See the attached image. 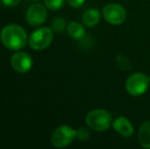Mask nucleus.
Wrapping results in <instances>:
<instances>
[{
    "instance_id": "obj_19",
    "label": "nucleus",
    "mask_w": 150,
    "mask_h": 149,
    "mask_svg": "<svg viewBox=\"0 0 150 149\" xmlns=\"http://www.w3.org/2000/svg\"><path fill=\"white\" fill-rule=\"evenodd\" d=\"M30 1H38V0H30Z\"/></svg>"
},
{
    "instance_id": "obj_12",
    "label": "nucleus",
    "mask_w": 150,
    "mask_h": 149,
    "mask_svg": "<svg viewBox=\"0 0 150 149\" xmlns=\"http://www.w3.org/2000/svg\"><path fill=\"white\" fill-rule=\"evenodd\" d=\"M67 34L69 35L73 39L81 40L85 37L86 31L83 25H81L78 22H71L67 26Z\"/></svg>"
},
{
    "instance_id": "obj_5",
    "label": "nucleus",
    "mask_w": 150,
    "mask_h": 149,
    "mask_svg": "<svg viewBox=\"0 0 150 149\" xmlns=\"http://www.w3.org/2000/svg\"><path fill=\"white\" fill-rule=\"evenodd\" d=\"M53 32L50 28H40L32 33L29 39V45L34 50H44L51 44Z\"/></svg>"
},
{
    "instance_id": "obj_11",
    "label": "nucleus",
    "mask_w": 150,
    "mask_h": 149,
    "mask_svg": "<svg viewBox=\"0 0 150 149\" xmlns=\"http://www.w3.org/2000/svg\"><path fill=\"white\" fill-rule=\"evenodd\" d=\"M138 141L142 147L150 149V121L143 123L139 128Z\"/></svg>"
},
{
    "instance_id": "obj_16",
    "label": "nucleus",
    "mask_w": 150,
    "mask_h": 149,
    "mask_svg": "<svg viewBox=\"0 0 150 149\" xmlns=\"http://www.w3.org/2000/svg\"><path fill=\"white\" fill-rule=\"evenodd\" d=\"M90 137V131L87 128H80L77 130V138L80 141H86L87 139H89Z\"/></svg>"
},
{
    "instance_id": "obj_7",
    "label": "nucleus",
    "mask_w": 150,
    "mask_h": 149,
    "mask_svg": "<svg viewBox=\"0 0 150 149\" xmlns=\"http://www.w3.org/2000/svg\"><path fill=\"white\" fill-rule=\"evenodd\" d=\"M47 9L46 6L42 5L41 3H34L28 8L26 13V20L29 25L33 27H38L45 23L47 18Z\"/></svg>"
},
{
    "instance_id": "obj_13",
    "label": "nucleus",
    "mask_w": 150,
    "mask_h": 149,
    "mask_svg": "<svg viewBox=\"0 0 150 149\" xmlns=\"http://www.w3.org/2000/svg\"><path fill=\"white\" fill-rule=\"evenodd\" d=\"M117 64L119 68L122 71H130L132 68V64H131L130 60L124 55H117Z\"/></svg>"
},
{
    "instance_id": "obj_15",
    "label": "nucleus",
    "mask_w": 150,
    "mask_h": 149,
    "mask_svg": "<svg viewBox=\"0 0 150 149\" xmlns=\"http://www.w3.org/2000/svg\"><path fill=\"white\" fill-rule=\"evenodd\" d=\"M65 0H44L45 6L50 10H57L62 7Z\"/></svg>"
},
{
    "instance_id": "obj_9",
    "label": "nucleus",
    "mask_w": 150,
    "mask_h": 149,
    "mask_svg": "<svg viewBox=\"0 0 150 149\" xmlns=\"http://www.w3.org/2000/svg\"><path fill=\"white\" fill-rule=\"evenodd\" d=\"M111 126L122 137H131L134 134V127L126 117H119L112 121Z\"/></svg>"
},
{
    "instance_id": "obj_18",
    "label": "nucleus",
    "mask_w": 150,
    "mask_h": 149,
    "mask_svg": "<svg viewBox=\"0 0 150 149\" xmlns=\"http://www.w3.org/2000/svg\"><path fill=\"white\" fill-rule=\"evenodd\" d=\"M20 2L21 0H1V3L7 7H13V6L18 5Z\"/></svg>"
},
{
    "instance_id": "obj_2",
    "label": "nucleus",
    "mask_w": 150,
    "mask_h": 149,
    "mask_svg": "<svg viewBox=\"0 0 150 149\" xmlns=\"http://www.w3.org/2000/svg\"><path fill=\"white\" fill-rule=\"evenodd\" d=\"M85 121L88 127L96 132H104L112 125V117L110 112L101 108H96L88 112Z\"/></svg>"
},
{
    "instance_id": "obj_3",
    "label": "nucleus",
    "mask_w": 150,
    "mask_h": 149,
    "mask_svg": "<svg viewBox=\"0 0 150 149\" xmlns=\"http://www.w3.org/2000/svg\"><path fill=\"white\" fill-rule=\"evenodd\" d=\"M150 79L144 73H134L127 79L126 90L132 96H140L147 91Z\"/></svg>"
},
{
    "instance_id": "obj_1",
    "label": "nucleus",
    "mask_w": 150,
    "mask_h": 149,
    "mask_svg": "<svg viewBox=\"0 0 150 149\" xmlns=\"http://www.w3.org/2000/svg\"><path fill=\"white\" fill-rule=\"evenodd\" d=\"M1 42L10 50H20L27 44L28 35L20 25L10 24L5 26L0 34Z\"/></svg>"
},
{
    "instance_id": "obj_4",
    "label": "nucleus",
    "mask_w": 150,
    "mask_h": 149,
    "mask_svg": "<svg viewBox=\"0 0 150 149\" xmlns=\"http://www.w3.org/2000/svg\"><path fill=\"white\" fill-rule=\"evenodd\" d=\"M77 138V131L71 127L63 125L53 131L51 135V143L56 148H64L69 146Z\"/></svg>"
},
{
    "instance_id": "obj_6",
    "label": "nucleus",
    "mask_w": 150,
    "mask_h": 149,
    "mask_svg": "<svg viewBox=\"0 0 150 149\" xmlns=\"http://www.w3.org/2000/svg\"><path fill=\"white\" fill-rule=\"evenodd\" d=\"M104 20L110 25L119 26L125 23L127 18V11L124 6L117 3H108L102 9Z\"/></svg>"
},
{
    "instance_id": "obj_14",
    "label": "nucleus",
    "mask_w": 150,
    "mask_h": 149,
    "mask_svg": "<svg viewBox=\"0 0 150 149\" xmlns=\"http://www.w3.org/2000/svg\"><path fill=\"white\" fill-rule=\"evenodd\" d=\"M65 20L62 18H56L52 20L51 23V27L52 30L55 31L56 33H61L63 30L65 29Z\"/></svg>"
},
{
    "instance_id": "obj_8",
    "label": "nucleus",
    "mask_w": 150,
    "mask_h": 149,
    "mask_svg": "<svg viewBox=\"0 0 150 149\" xmlns=\"http://www.w3.org/2000/svg\"><path fill=\"white\" fill-rule=\"evenodd\" d=\"M33 60L28 53L23 51L16 52L11 56V66L16 72L24 74L32 68Z\"/></svg>"
},
{
    "instance_id": "obj_10",
    "label": "nucleus",
    "mask_w": 150,
    "mask_h": 149,
    "mask_svg": "<svg viewBox=\"0 0 150 149\" xmlns=\"http://www.w3.org/2000/svg\"><path fill=\"white\" fill-rule=\"evenodd\" d=\"M100 18V11L97 8H90L83 13L82 20H83L84 26L88 27V28H94L95 26L99 24Z\"/></svg>"
},
{
    "instance_id": "obj_17",
    "label": "nucleus",
    "mask_w": 150,
    "mask_h": 149,
    "mask_svg": "<svg viewBox=\"0 0 150 149\" xmlns=\"http://www.w3.org/2000/svg\"><path fill=\"white\" fill-rule=\"evenodd\" d=\"M67 1L69 6H71V7H74V8H78L83 5L85 0H67Z\"/></svg>"
}]
</instances>
